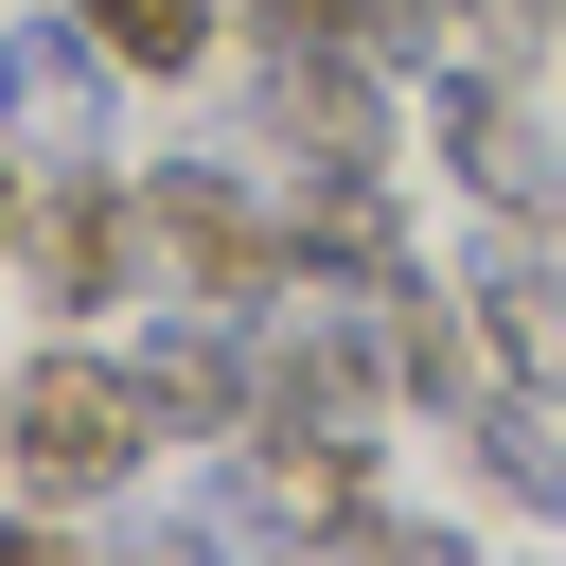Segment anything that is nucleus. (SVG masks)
<instances>
[{"label": "nucleus", "mask_w": 566, "mask_h": 566, "mask_svg": "<svg viewBox=\"0 0 566 566\" xmlns=\"http://www.w3.org/2000/svg\"><path fill=\"white\" fill-rule=\"evenodd\" d=\"M142 460H177V424H159L142 354H124V336H88V318H53V336L0 371V478H18V495H53V513H124V495H142Z\"/></svg>", "instance_id": "obj_1"}, {"label": "nucleus", "mask_w": 566, "mask_h": 566, "mask_svg": "<svg viewBox=\"0 0 566 566\" xmlns=\"http://www.w3.org/2000/svg\"><path fill=\"white\" fill-rule=\"evenodd\" d=\"M283 195H371L389 159H407V71L389 53H354V35H301V53H265L248 35V124H230Z\"/></svg>", "instance_id": "obj_2"}, {"label": "nucleus", "mask_w": 566, "mask_h": 566, "mask_svg": "<svg viewBox=\"0 0 566 566\" xmlns=\"http://www.w3.org/2000/svg\"><path fill=\"white\" fill-rule=\"evenodd\" d=\"M142 230H159V301H283L301 283V212H283V177L248 159V142H177V159H142Z\"/></svg>", "instance_id": "obj_3"}, {"label": "nucleus", "mask_w": 566, "mask_h": 566, "mask_svg": "<svg viewBox=\"0 0 566 566\" xmlns=\"http://www.w3.org/2000/svg\"><path fill=\"white\" fill-rule=\"evenodd\" d=\"M53 318H106V301H159V230H142V159H35L18 195V248H0Z\"/></svg>", "instance_id": "obj_4"}, {"label": "nucleus", "mask_w": 566, "mask_h": 566, "mask_svg": "<svg viewBox=\"0 0 566 566\" xmlns=\"http://www.w3.org/2000/svg\"><path fill=\"white\" fill-rule=\"evenodd\" d=\"M407 106H424V159H442L478 212H566V142L531 124V71H513V53H424Z\"/></svg>", "instance_id": "obj_5"}, {"label": "nucleus", "mask_w": 566, "mask_h": 566, "mask_svg": "<svg viewBox=\"0 0 566 566\" xmlns=\"http://www.w3.org/2000/svg\"><path fill=\"white\" fill-rule=\"evenodd\" d=\"M124 53L53 0V18H0V142L18 159H124Z\"/></svg>", "instance_id": "obj_6"}, {"label": "nucleus", "mask_w": 566, "mask_h": 566, "mask_svg": "<svg viewBox=\"0 0 566 566\" xmlns=\"http://www.w3.org/2000/svg\"><path fill=\"white\" fill-rule=\"evenodd\" d=\"M442 283H460V318H478V354L513 389H566V248H548V212H478Z\"/></svg>", "instance_id": "obj_7"}, {"label": "nucleus", "mask_w": 566, "mask_h": 566, "mask_svg": "<svg viewBox=\"0 0 566 566\" xmlns=\"http://www.w3.org/2000/svg\"><path fill=\"white\" fill-rule=\"evenodd\" d=\"M460 442H478V478H495L513 513H566V389H513V371H495V389L460 407Z\"/></svg>", "instance_id": "obj_8"}, {"label": "nucleus", "mask_w": 566, "mask_h": 566, "mask_svg": "<svg viewBox=\"0 0 566 566\" xmlns=\"http://www.w3.org/2000/svg\"><path fill=\"white\" fill-rule=\"evenodd\" d=\"M142 88H177V71H212V35H230V0H71Z\"/></svg>", "instance_id": "obj_9"}, {"label": "nucleus", "mask_w": 566, "mask_h": 566, "mask_svg": "<svg viewBox=\"0 0 566 566\" xmlns=\"http://www.w3.org/2000/svg\"><path fill=\"white\" fill-rule=\"evenodd\" d=\"M354 35H371L389 71H424V53H460V0H354Z\"/></svg>", "instance_id": "obj_10"}, {"label": "nucleus", "mask_w": 566, "mask_h": 566, "mask_svg": "<svg viewBox=\"0 0 566 566\" xmlns=\"http://www.w3.org/2000/svg\"><path fill=\"white\" fill-rule=\"evenodd\" d=\"M460 53H513V71L566 53V0H460Z\"/></svg>", "instance_id": "obj_11"}, {"label": "nucleus", "mask_w": 566, "mask_h": 566, "mask_svg": "<svg viewBox=\"0 0 566 566\" xmlns=\"http://www.w3.org/2000/svg\"><path fill=\"white\" fill-rule=\"evenodd\" d=\"M230 18H248L265 53H301V35H354V0H230ZM354 53H371V35H354Z\"/></svg>", "instance_id": "obj_12"}, {"label": "nucleus", "mask_w": 566, "mask_h": 566, "mask_svg": "<svg viewBox=\"0 0 566 566\" xmlns=\"http://www.w3.org/2000/svg\"><path fill=\"white\" fill-rule=\"evenodd\" d=\"M18 195H35V159H18V142H0V248H18Z\"/></svg>", "instance_id": "obj_13"}]
</instances>
